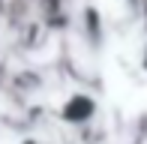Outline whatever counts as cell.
<instances>
[{
  "mask_svg": "<svg viewBox=\"0 0 147 144\" xmlns=\"http://www.w3.org/2000/svg\"><path fill=\"white\" fill-rule=\"evenodd\" d=\"M75 27H78L81 42L87 45L90 51H102V45H105V18H102V12H99V6L81 3L78 12H75Z\"/></svg>",
  "mask_w": 147,
  "mask_h": 144,
  "instance_id": "obj_2",
  "label": "cell"
},
{
  "mask_svg": "<svg viewBox=\"0 0 147 144\" xmlns=\"http://www.w3.org/2000/svg\"><path fill=\"white\" fill-rule=\"evenodd\" d=\"M96 111H99V102L93 99L90 93H84V90H75V93H69L63 102H60L57 108V117L60 123H66V126H87V123L96 120Z\"/></svg>",
  "mask_w": 147,
  "mask_h": 144,
  "instance_id": "obj_1",
  "label": "cell"
},
{
  "mask_svg": "<svg viewBox=\"0 0 147 144\" xmlns=\"http://www.w3.org/2000/svg\"><path fill=\"white\" fill-rule=\"evenodd\" d=\"M75 132H78V138H81V144H102V138H105V129H99L96 120L87 123V126H81V129H75Z\"/></svg>",
  "mask_w": 147,
  "mask_h": 144,
  "instance_id": "obj_5",
  "label": "cell"
},
{
  "mask_svg": "<svg viewBox=\"0 0 147 144\" xmlns=\"http://www.w3.org/2000/svg\"><path fill=\"white\" fill-rule=\"evenodd\" d=\"M45 87V78L39 75L36 69H18L9 81V90L12 93H39Z\"/></svg>",
  "mask_w": 147,
  "mask_h": 144,
  "instance_id": "obj_4",
  "label": "cell"
},
{
  "mask_svg": "<svg viewBox=\"0 0 147 144\" xmlns=\"http://www.w3.org/2000/svg\"><path fill=\"white\" fill-rule=\"evenodd\" d=\"M48 27L42 24V18H24V21L15 24V39H18V48L24 51H39L45 42H48Z\"/></svg>",
  "mask_w": 147,
  "mask_h": 144,
  "instance_id": "obj_3",
  "label": "cell"
},
{
  "mask_svg": "<svg viewBox=\"0 0 147 144\" xmlns=\"http://www.w3.org/2000/svg\"><path fill=\"white\" fill-rule=\"evenodd\" d=\"M18 144H45V141H39V138H36V135H24V138H21V141H18Z\"/></svg>",
  "mask_w": 147,
  "mask_h": 144,
  "instance_id": "obj_7",
  "label": "cell"
},
{
  "mask_svg": "<svg viewBox=\"0 0 147 144\" xmlns=\"http://www.w3.org/2000/svg\"><path fill=\"white\" fill-rule=\"evenodd\" d=\"M138 63H141V69L147 72V39H144V45H141V57H138Z\"/></svg>",
  "mask_w": 147,
  "mask_h": 144,
  "instance_id": "obj_6",
  "label": "cell"
},
{
  "mask_svg": "<svg viewBox=\"0 0 147 144\" xmlns=\"http://www.w3.org/2000/svg\"><path fill=\"white\" fill-rule=\"evenodd\" d=\"M126 3H132V6H135V3H138V0H126Z\"/></svg>",
  "mask_w": 147,
  "mask_h": 144,
  "instance_id": "obj_8",
  "label": "cell"
}]
</instances>
